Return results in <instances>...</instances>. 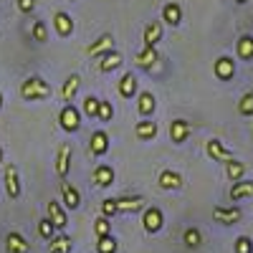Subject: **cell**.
Here are the masks:
<instances>
[{
    "mask_svg": "<svg viewBox=\"0 0 253 253\" xmlns=\"http://www.w3.org/2000/svg\"><path fill=\"white\" fill-rule=\"evenodd\" d=\"M20 96L38 101V99H48L51 96V86L41 79V76H28L23 84H20Z\"/></svg>",
    "mask_w": 253,
    "mask_h": 253,
    "instance_id": "obj_1",
    "label": "cell"
},
{
    "mask_svg": "<svg viewBox=\"0 0 253 253\" xmlns=\"http://www.w3.org/2000/svg\"><path fill=\"white\" fill-rule=\"evenodd\" d=\"M58 124H61V129H66V132H79L81 129V112L74 104H66L58 114Z\"/></svg>",
    "mask_w": 253,
    "mask_h": 253,
    "instance_id": "obj_2",
    "label": "cell"
},
{
    "mask_svg": "<svg viewBox=\"0 0 253 253\" xmlns=\"http://www.w3.org/2000/svg\"><path fill=\"white\" fill-rule=\"evenodd\" d=\"M71 155H74L71 142H63L58 147V155H56V175H58V180H66V175L71 170Z\"/></svg>",
    "mask_w": 253,
    "mask_h": 253,
    "instance_id": "obj_3",
    "label": "cell"
},
{
    "mask_svg": "<svg viewBox=\"0 0 253 253\" xmlns=\"http://www.w3.org/2000/svg\"><path fill=\"white\" fill-rule=\"evenodd\" d=\"M165 225V215L160 208H147L144 215H142V228L147 230V233H160Z\"/></svg>",
    "mask_w": 253,
    "mask_h": 253,
    "instance_id": "obj_4",
    "label": "cell"
},
{
    "mask_svg": "<svg viewBox=\"0 0 253 253\" xmlns=\"http://www.w3.org/2000/svg\"><path fill=\"white\" fill-rule=\"evenodd\" d=\"M112 51H114V36H112V33H101L94 43L86 48V56L99 58V56H107V53H112Z\"/></svg>",
    "mask_w": 253,
    "mask_h": 253,
    "instance_id": "obj_5",
    "label": "cell"
},
{
    "mask_svg": "<svg viewBox=\"0 0 253 253\" xmlns=\"http://www.w3.org/2000/svg\"><path fill=\"white\" fill-rule=\"evenodd\" d=\"M3 180H5V193H8V198H10V200H18V198H20V177H18V167H15V165H5Z\"/></svg>",
    "mask_w": 253,
    "mask_h": 253,
    "instance_id": "obj_6",
    "label": "cell"
},
{
    "mask_svg": "<svg viewBox=\"0 0 253 253\" xmlns=\"http://www.w3.org/2000/svg\"><path fill=\"white\" fill-rule=\"evenodd\" d=\"M205 152H208V157H210V160H215V162H233V160H236V157H233V152L225 150V147L220 144V139H208Z\"/></svg>",
    "mask_w": 253,
    "mask_h": 253,
    "instance_id": "obj_7",
    "label": "cell"
},
{
    "mask_svg": "<svg viewBox=\"0 0 253 253\" xmlns=\"http://www.w3.org/2000/svg\"><path fill=\"white\" fill-rule=\"evenodd\" d=\"M114 203H117L119 213H137V210L144 208V198L142 195H117Z\"/></svg>",
    "mask_w": 253,
    "mask_h": 253,
    "instance_id": "obj_8",
    "label": "cell"
},
{
    "mask_svg": "<svg viewBox=\"0 0 253 253\" xmlns=\"http://www.w3.org/2000/svg\"><path fill=\"white\" fill-rule=\"evenodd\" d=\"M241 208H213V220H218L220 225H236L241 220Z\"/></svg>",
    "mask_w": 253,
    "mask_h": 253,
    "instance_id": "obj_9",
    "label": "cell"
},
{
    "mask_svg": "<svg viewBox=\"0 0 253 253\" xmlns=\"http://www.w3.org/2000/svg\"><path fill=\"white\" fill-rule=\"evenodd\" d=\"M155 107H157V99L152 91H139V101H137V112L142 119H152L155 114Z\"/></svg>",
    "mask_w": 253,
    "mask_h": 253,
    "instance_id": "obj_10",
    "label": "cell"
},
{
    "mask_svg": "<svg viewBox=\"0 0 253 253\" xmlns=\"http://www.w3.org/2000/svg\"><path fill=\"white\" fill-rule=\"evenodd\" d=\"M61 195H63V205H66V210H76L81 205V193L66 180H61Z\"/></svg>",
    "mask_w": 253,
    "mask_h": 253,
    "instance_id": "obj_11",
    "label": "cell"
},
{
    "mask_svg": "<svg viewBox=\"0 0 253 253\" xmlns=\"http://www.w3.org/2000/svg\"><path fill=\"white\" fill-rule=\"evenodd\" d=\"M48 218L53 220V225L58 230H63L69 225V215H66V205H61L58 200H51L48 203Z\"/></svg>",
    "mask_w": 253,
    "mask_h": 253,
    "instance_id": "obj_12",
    "label": "cell"
},
{
    "mask_svg": "<svg viewBox=\"0 0 253 253\" xmlns=\"http://www.w3.org/2000/svg\"><path fill=\"white\" fill-rule=\"evenodd\" d=\"M91 182L96 187H109L114 182V167L112 165H99L96 170L91 172Z\"/></svg>",
    "mask_w": 253,
    "mask_h": 253,
    "instance_id": "obj_13",
    "label": "cell"
},
{
    "mask_svg": "<svg viewBox=\"0 0 253 253\" xmlns=\"http://www.w3.org/2000/svg\"><path fill=\"white\" fill-rule=\"evenodd\" d=\"M215 76L220 79V81H230L236 76V63H233V58L230 56H220L218 61H215Z\"/></svg>",
    "mask_w": 253,
    "mask_h": 253,
    "instance_id": "obj_14",
    "label": "cell"
},
{
    "mask_svg": "<svg viewBox=\"0 0 253 253\" xmlns=\"http://www.w3.org/2000/svg\"><path fill=\"white\" fill-rule=\"evenodd\" d=\"M89 150H91V155H94V157H101L104 152L109 150V134L104 132V129H96V132L91 134V142H89Z\"/></svg>",
    "mask_w": 253,
    "mask_h": 253,
    "instance_id": "obj_15",
    "label": "cell"
},
{
    "mask_svg": "<svg viewBox=\"0 0 253 253\" xmlns=\"http://www.w3.org/2000/svg\"><path fill=\"white\" fill-rule=\"evenodd\" d=\"M28 248H31V243L20 236L18 230H13V233L5 236V251L8 253H28Z\"/></svg>",
    "mask_w": 253,
    "mask_h": 253,
    "instance_id": "obj_16",
    "label": "cell"
},
{
    "mask_svg": "<svg viewBox=\"0 0 253 253\" xmlns=\"http://www.w3.org/2000/svg\"><path fill=\"white\" fill-rule=\"evenodd\" d=\"M190 122H185V119H175L172 124H170V139L175 142V144H182L187 137H190Z\"/></svg>",
    "mask_w": 253,
    "mask_h": 253,
    "instance_id": "obj_17",
    "label": "cell"
},
{
    "mask_svg": "<svg viewBox=\"0 0 253 253\" xmlns=\"http://www.w3.org/2000/svg\"><path fill=\"white\" fill-rule=\"evenodd\" d=\"M157 185L162 190H177V187H182V175L175 170H162L157 177Z\"/></svg>",
    "mask_w": 253,
    "mask_h": 253,
    "instance_id": "obj_18",
    "label": "cell"
},
{
    "mask_svg": "<svg viewBox=\"0 0 253 253\" xmlns=\"http://www.w3.org/2000/svg\"><path fill=\"white\" fill-rule=\"evenodd\" d=\"M79 86H81V76L79 74H71L66 81H63V86H61V99L66 101V104H71V99L79 94Z\"/></svg>",
    "mask_w": 253,
    "mask_h": 253,
    "instance_id": "obj_19",
    "label": "cell"
},
{
    "mask_svg": "<svg viewBox=\"0 0 253 253\" xmlns=\"http://www.w3.org/2000/svg\"><path fill=\"white\" fill-rule=\"evenodd\" d=\"M53 26H56V33L63 36V38L74 33V20H71L69 13H63V10H58V13L53 15Z\"/></svg>",
    "mask_w": 253,
    "mask_h": 253,
    "instance_id": "obj_20",
    "label": "cell"
},
{
    "mask_svg": "<svg viewBox=\"0 0 253 253\" xmlns=\"http://www.w3.org/2000/svg\"><path fill=\"white\" fill-rule=\"evenodd\" d=\"M122 63H124V56H122L119 51H112V53H107V56H101V61H99V71H101V74L117 71Z\"/></svg>",
    "mask_w": 253,
    "mask_h": 253,
    "instance_id": "obj_21",
    "label": "cell"
},
{
    "mask_svg": "<svg viewBox=\"0 0 253 253\" xmlns=\"http://www.w3.org/2000/svg\"><path fill=\"white\" fill-rule=\"evenodd\" d=\"M253 198V180H238L230 187V200H246Z\"/></svg>",
    "mask_w": 253,
    "mask_h": 253,
    "instance_id": "obj_22",
    "label": "cell"
},
{
    "mask_svg": "<svg viewBox=\"0 0 253 253\" xmlns=\"http://www.w3.org/2000/svg\"><path fill=\"white\" fill-rule=\"evenodd\" d=\"M134 134H137L142 142H150V139L157 137V124H155L152 119H142V122H137V126H134Z\"/></svg>",
    "mask_w": 253,
    "mask_h": 253,
    "instance_id": "obj_23",
    "label": "cell"
},
{
    "mask_svg": "<svg viewBox=\"0 0 253 253\" xmlns=\"http://www.w3.org/2000/svg\"><path fill=\"white\" fill-rule=\"evenodd\" d=\"M162 20L167 26H180L182 23V8L177 3H167L162 8Z\"/></svg>",
    "mask_w": 253,
    "mask_h": 253,
    "instance_id": "obj_24",
    "label": "cell"
},
{
    "mask_svg": "<svg viewBox=\"0 0 253 253\" xmlns=\"http://www.w3.org/2000/svg\"><path fill=\"white\" fill-rule=\"evenodd\" d=\"M157 56H160V53H157V48H155V46H144V48L134 56V63H137L139 69H150L152 63L157 61Z\"/></svg>",
    "mask_w": 253,
    "mask_h": 253,
    "instance_id": "obj_25",
    "label": "cell"
},
{
    "mask_svg": "<svg viewBox=\"0 0 253 253\" xmlns=\"http://www.w3.org/2000/svg\"><path fill=\"white\" fill-rule=\"evenodd\" d=\"M119 94L124 99H132L137 94V76L134 74H124L122 81H119Z\"/></svg>",
    "mask_w": 253,
    "mask_h": 253,
    "instance_id": "obj_26",
    "label": "cell"
},
{
    "mask_svg": "<svg viewBox=\"0 0 253 253\" xmlns=\"http://www.w3.org/2000/svg\"><path fill=\"white\" fill-rule=\"evenodd\" d=\"M236 51H238V58L251 61V58H253V36H241Z\"/></svg>",
    "mask_w": 253,
    "mask_h": 253,
    "instance_id": "obj_27",
    "label": "cell"
},
{
    "mask_svg": "<svg viewBox=\"0 0 253 253\" xmlns=\"http://www.w3.org/2000/svg\"><path fill=\"white\" fill-rule=\"evenodd\" d=\"M162 38V23H150L144 28V46H157Z\"/></svg>",
    "mask_w": 253,
    "mask_h": 253,
    "instance_id": "obj_28",
    "label": "cell"
},
{
    "mask_svg": "<svg viewBox=\"0 0 253 253\" xmlns=\"http://www.w3.org/2000/svg\"><path fill=\"white\" fill-rule=\"evenodd\" d=\"M48 251L51 253H71V238L69 236H56L53 241H48Z\"/></svg>",
    "mask_w": 253,
    "mask_h": 253,
    "instance_id": "obj_29",
    "label": "cell"
},
{
    "mask_svg": "<svg viewBox=\"0 0 253 253\" xmlns=\"http://www.w3.org/2000/svg\"><path fill=\"white\" fill-rule=\"evenodd\" d=\"M225 175H228L230 180H233V182L243 180V175H246V165H243V162H238V160L225 162Z\"/></svg>",
    "mask_w": 253,
    "mask_h": 253,
    "instance_id": "obj_30",
    "label": "cell"
},
{
    "mask_svg": "<svg viewBox=\"0 0 253 253\" xmlns=\"http://www.w3.org/2000/svg\"><path fill=\"white\" fill-rule=\"evenodd\" d=\"M119 243L114 236H104V238H96V253H117Z\"/></svg>",
    "mask_w": 253,
    "mask_h": 253,
    "instance_id": "obj_31",
    "label": "cell"
},
{
    "mask_svg": "<svg viewBox=\"0 0 253 253\" xmlns=\"http://www.w3.org/2000/svg\"><path fill=\"white\" fill-rule=\"evenodd\" d=\"M94 233H96V238L112 236V220H109L107 215H99V218L94 220Z\"/></svg>",
    "mask_w": 253,
    "mask_h": 253,
    "instance_id": "obj_32",
    "label": "cell"
},
{
    "mask_svg": "<svg viewBox=\"0 0 253 253\" xmlns=\"http://www.w3.org/2000/svg\"><path fill=\"white\" fill-rule=\"evenodd\" d=\"M56 225H53V220L51 218H43V220H41L38 223V233H41V238H43V241H53L56 238Z\"/></svg>",
    "mask_w": 253,
    "mask_h": 253,
    "instance_id": "obj_33",
    "label": "cell"
},
{
    "mask_svg": "<svg viewBox=\"0 0 253 253\" xmlns=\"http://www.w3.org/2000/svg\"><path fill=\"white\" fill-rule=\"evenodd\" d=\"M238 114L241 117H253V91L243 94V99L238 101Z\"/></svg>",
    "mask_w": 253,
    "mask_h": 253,
    "instance_id": "obj_34",
    "label": "cell"
},
{
    "mask_svg": "<svg viewBox=\"0 0 253 253\" xmlns=\"http://www.w3.org/2000/svg\"><path fill=\"white\" fill-rule=\"evenodd\" d=\"M200 243H203L200 230H198V228H187V230H185V246H187V248H198Z\"/></svg>",
    "mask_w": 253,
    "mask_h": 253,
    "instance_id": "obj_35",
    "label": "cell"
},
{
    "mask_svg": "<svg viewBox=\"0 0 253 253\" xmlns=\"http://www.w3.org/2000/svg\"><path fill=\"white\" fill-rule=\"evenodd\" d=\"M99 107H101V99H96L94 94L84 99V114H89V117H96V114H99Z\"/></svg>",
    "mask_w": 253,
    "mask_h": 253,
    "instance_id": "obj_36",
    "label": "cell"
},
{
    "mask_svg": "<svg viewBox=\"0 0 253 253\" xmlns=\"http://www.w3.org/2000/svg\"><path fill=\"white\" fill-rule=\"evenodd\" d=\"M31 36L38 41V43H43V41L48 38V28H46V23H43V20H36V23H33V28H31Z\"/></svg>",
    "mask_w": 253,
    "mask_h": 253,
    "instance_id": "obj_37",
    "label": "cell"
},
{
    "mask_svg": "<svg viewBox=\"0 0 253 253\" xmlns=\"http://www.w3.org/2000/svg\"><path fill=\"white\" fill-rule=\"evenodd\" d=\"M112 117H114V107H112V101L101 99V107H99L96 119H99V122H112Z\"/></svg>",
    "mask_w": 253,
    "mask_h": 253,
    "instance_id": "obj_38",
    "label": "cell"
},
{
    "mask_svg": "<svg viewBox=\"0 0 253 253\" xmlns=\"http://www.w3.org/2000/svg\"><path fill=\"white\" fill-rule=\"evenodd\" d=\"M233 248H236V253H253V241L248 236H241Z\"/></svg>",
    "mask_w": 253,
    "mask_h": 253,
    "instance_id": "obj_39",
    "label": "cell"
},
{
    "mask_svg": "<svg viewBox=\"0 0 253 253\" xmlns=\"http://www.w3.org/2000/svg\"><path fill=\"white\" fill-rule=\"evenodd\" d=\"M101 215H107V218H112V215H119V210H117V203H114V198H107L101 203Z\"/></svg>",
    "mask_w": 253,
    "mask_h": 253,
    "instance_id": "obj_40",
    "label": "cell"
},
{
    "mask_svg": "<svg viewBox=\"0 0 253 253\" xmlns=\"http://www.w3.org/2000/svg\"><path fill=\"white\" fill-rule=\"evenodd\" d=\"M15 5L20 13H33L36 10V0H15Z\"/></svg>",
    "mask_w": 253,
    "mask_h": 253,
    "instance_id": "obj_41",
    "label": "cell"
},
{
    "mask_svg": "<svg viewBox=\"0 0 253 253\" xmlns=\"http://www.w3.org/2000/svg\"><path fill=\"white\" fill-rule=\"evenodd\" d=\"M0 109H3V94H0Z\"/></svg>",
    "mask_w": 253,
    "mask_h": 253,
    "instance_id": "obj_42",
    "label": "cell"
},
{
    "mask_svg": "<svg viewBox=\"0 0 253 253\" xmlns=\"http://www.w3.org/2000/svg\"><path fill=\"white\" fill-rule=\"evenodd\" d=\"M236 3H241V5H243V3H248V0H236Z\"/></svg>",
    "mask_w": 253,
    "mask_h": 253,
    "instance_id": "obj_43",
    "label": "cell"
},
{
    "mask_svg": "<svg viewBox=\"0 0 253 253\" xmlns=\"http://www.w3.org/2000/svg\"><path fill=\"white\" fill-rule=\"evenodd\" d=\"M0 162H3V150H0Z\"/></svg>",
    "mask_w": 253,
    "mask_h": 253,
    "instance_id": "obj_44",
    "label": "cell"
}]
</instances>
